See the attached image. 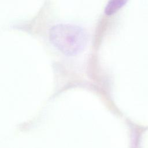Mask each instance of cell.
Wrapping results in <instances>:
<instances>
[{
    "label": "cell",
    "instance_id": "2",
    "mask_svg": "<svg viewBox=\"0 0 148 148\" xmlns=\"http://www.w3.org/2000/svg\"><path fill=\"white\" fill-rule=\"evenodd\" d=\"M128 0H109L105 8V13L107 15H111L120 9Z\"/></svg>",
    "mask_w": 148,
    "mask_h": 148
},
{
    "label": "cell",
    "instance_id": "1",
    "mask_svg": "<svg viewBox=\"0 0 148 148\" xmlns=\"http://www.w3.org/2000/svg\"><path fill=\"white\" fill-rule=\"evenodd\" d=\"M49 37L53 45L67 55L81 51L87 40V34L82 28L71 24H61L53 27Z\"/></svg>",
    "mask_w": 148,
    "mask_h": 148
}]
</instances>
